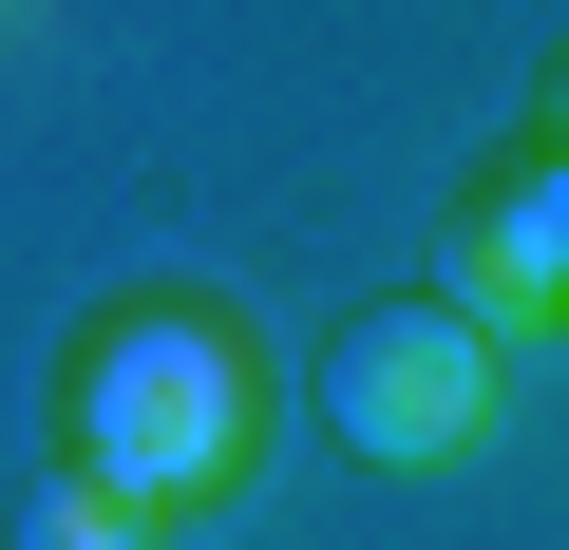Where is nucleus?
I'll use <instances>...</instances> for the list:
<instances>
[{"mask_svg":"<svg viewBox=\"0 0 569 550\" xmlns=\"http://www.w3.org/2000/svg\"><path fill=\"white\" fill-rule=\"evenodd\" d=\"M323 418H342V456H380V474L475 456V418H493V323H456V304H380V323H342Z\"/></svg>","mask_w":569,"mask_h":550,"instance_id":"2","label":"nucleus"},{"mask_svg":"<svg viewBox=\"0 0 569 550\" xmlns=\"http://www.w3.org/2000/svg\"><path fill=\"white\" fill-rule=\"evenodd\" d=\"M133 531H152V512H114V493H77V474L20 512V550H133Z\"/></svg>","mask_w":569,"mask_h":550,"instance_id":"3","label":"nucleus"},{"mask_svg":"<svg viewBox=\"0 0 569 550\" xmlns=\"http://www.w3.org/2000/svg\"><path fill=\"white\" fill-rule=\"evenodd\" d=\"M77 493H114V512H190V493H247V456H266V361H247V323H209V304H114L96 342H77Z\"/></svg>","mask_w":569,"mask_h":550,"instance_id":"1","label":"nucleus"},{"mask_svg":"<svg viewBox=\"0 0 569 550\" xmlns=\"http://www.w3.org/2000/svg\"><path fill=\"white\" fill-rule=\"evenodd\" d=\"M550 152H569V96H550Z\"/></svg>","mask_w":569,"mask_h":550,"instance_id":"4","label":"nucleus"}]
</instances>
